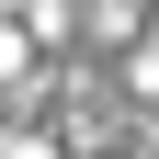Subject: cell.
<instances>
[{"mask_svg": "<svg viewBox=\"0 0 159 159\" xmlns=\"http://www.w3.org/2000/svg\"><path fill=\"white\" fill-rule=\"evenodd\" d=\"M0 159H57V148H46V136H0Z\"/></svg>", "mask_w": 159, "mask_h": 159, "instance_id": "cell-1", "label": "cell"}]
</instances>
